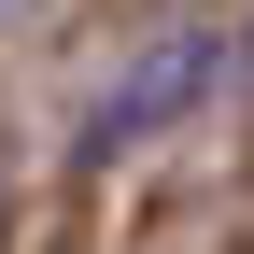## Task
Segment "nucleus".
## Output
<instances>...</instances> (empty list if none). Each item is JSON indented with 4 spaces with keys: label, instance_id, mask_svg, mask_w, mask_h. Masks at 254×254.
Wrapping results in <instances>:
<instances>
[{
    "label": "nucleus",
    "instance_id": "nucleus-1",
    "mask_svg": "<svg viewBox=\"0 0 254 254\" xmlns=\"http://www.w3.org/2000/svg\"><path fill=\"white\" fill-rule=\"evenodd\" d=\"M198 85H212V28H155V43L127 57V85L85 113V155H127V141H155V127L198 99Z\"/></svg>",
    "mask_w": 254,
    "mask_h": 254
},
{
    "label": "nucleus",
    "instance_id": "nucleus-2",
    "mask_svg": "<svg viewBox=\"0 0 254 254\" xmlns=\"http://www.w3.org/2000/svg\"><path fill=\"white\" fill-rule=\"evenodd\" d=\"M0 226H14V198H0Z\"/></svg>",
    "mask_w": 254,
    "mask_h": 254
}]
</instances>
